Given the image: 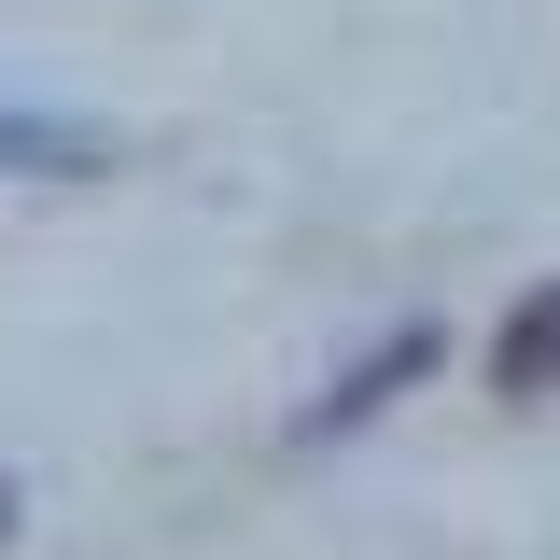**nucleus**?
Returning a JSON list of instances; mask_svg holds the SVG:
<instances>
[{"label":"nucleus","instance_id":"nucleus-1","mask_svg":"<svg viewBox=\"0 0 560 560\" xmlns=\"http://www.w3.org/2000/svg\"><path fill=\"white\" fill-rule=\"evenodd\" d=\"M0 168H28V183H98L113 140L70 127V113H14V98H0Z\"/></svg>","mask_w":560,"mask_h":560},{"label":"nucleus","instance_id":"nucleus-2","mask_svg":"<svg viewBox=\"0 0 560 560\" xmlns=\"http://www.w3.org/2000/svg\"><path fill=\"white\" fill-rule=\"evenodd\" d=\"M490 378H504V393H560V280L504 308V337H490Z\"/></svg>","mask_w":560,"mask_h":560},{"label":"nucleus","instance_id":"nucleus-3","mask_svg":"<svg viewBox=\"0 0 560 560\" xmlns=\"http://www.w3.org/2000/svg\"><path fill=\"white\" fill-rule=\"evenodd\" d=\"M420 364H434V337H420V323H407V337H378V364H350L337 393L308 407V434H350V420H364V407H393V393H407Z\"/></svg>","mask_w":560,"mask_h":560},{"label":"nucleus","instance_id":"nucleus-4","mask_svg":"<svg viewBox=\"0 0 560 560\" xmlns=\"http://www.w3.org/2000/svg\"><path fill=\"white\" fill-rule=\"evenodd\" d=\"M0 518H14V490H0Z\"/></svg>","mask_w":560,"mask_h":560}]
</instances>
